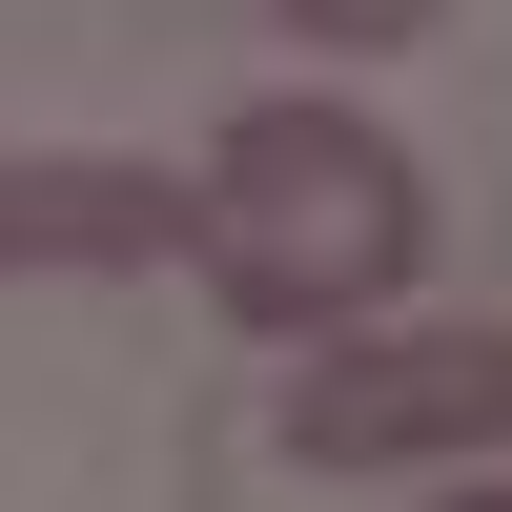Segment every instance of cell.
<instances>
[{"instance_id": "6da1fadb", "label": "cell", "mask_w": 512, "mask_h": 512, "mask_svg": "<svg viewBox=\"0 0 512 512\" xmlns=\"http://www.w3.org/2000/svg\"><path fill=\"white\" fill-rule=\"evenodd\" d=\"M185 246H205V287H226L246 328H287V349L328 328V349H349V328L431 267V185H410V144L349 123V103H246L226 144H205V185H185Z\"/></svg>"}, {"instance_id": "7a4b0ae2", "label": "cell", "mask_w": 512, "mask_h": 512, "mask_svg": "<svg viewBox=\"0 0 512 512\" xmlns=\"http://www.w3.org/2000/svg\"><path fill=\"white\" fill-rule=\"evenodd\" d=\"M308 472H492L512 451V328H390V349H328L287 390Z\"/></svg>"}, {"instance_id": "3957f363", "label": "cell", "mask_w": 512, "mask_h": 512, "mask_svg": "<svg viewBox=\"0 0 512 512\" xmlns=\"http://www.w3.org/2000/svg\"><path fill=\"white\" fill-rule=\"evenodd\" d=\"M164 246H185V185H164V164H0V287L21 267H164Z\"/></svg>"}, {"instance_id": "277c9868", "label": "cell", "mask_w": 512, "mask_h": 512, "mask_svg": "<svg viewBox=\"0 0 512 512\" xmlns=\"http://www.w3.org/2000/svg\"><path fill=\"white\" fill-rule=\"evenodd\" d=\"M287 21H308V41H349V62H369V41H431L451 0H287Z\"/></svg>"}, {"instance_id": "5b68a950", "label": "cell", "mask_w": 512, "mask_h": 512, "mask_svg": "<svg viewBox=\"0 0 512 512\" xmlns=\"http://www.w3.org/2000/svg\"><path fill=\"white\" fill-rule=\"evenodd\" d=\"M451 512H512V492H492V472H472V492H451Z\"/></svg>"}]
</instances>
